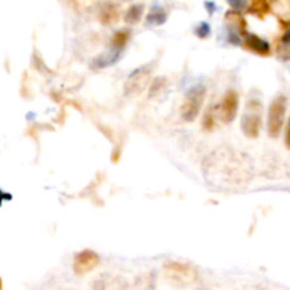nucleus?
Masks as SVG:
<instances>
[{
  "mask_svg": "<svg viewBox=\"0 0 290 290\" xmlns=\"http://www.w3.org/2000/svg\"><path fill=\"white\" fill-rule=\"evenodd\" d=\"M216 126V113H214V109L210 108L206 113H204V118H203V128L206 131H213Z\"/></svg>",
  "mask_w": 290,
  "mask_h": 290,
  "instance_id": "obj_13",
  "label": "nucleus"
},
{
  "mask_svg": "<svg viewBox=\"0 0 290 290\" xmlns=\"http://www.w3.org/2000/svg\"><path fill=\"white\" fill-rule=\"evenodd\" d=\"M150 75H151V68L150 67H141L136 71H133L125 82V88H123L125 95L126 96L141 95L149 85Z\"/></svg>",
  "mask_w": 290,
  "mask_h": 290,
  "instance_id": "obj_5",
  "label": "nucleus"
},
{
  "mask_svg": "<svg viewBox=\"0 0 290 290\" xmlns=\"http://www.w3.org/2000/svg\"><path fill=\"white\" fill-rule=\"evenodd\" d=\"M285 145L290 150V119L289 123H288V128H286V133H285Z\"/></svg>",
  "mask_w": 290,
  "mask_h": 290,
  "instance_id": "obj_19",
  "label": "nucleus"
},
{
  "mask_svg": "<svg viewBox=\"0 0 290 290\" xmlns=\"http://www.w3.org/2000/svg\"><path fill=\"white\" fill-rule=\"evenodd\" d=\"M206 86H203V85H197V86L191 88L188 91L186 96H184V101L181 105V111H180L183 121L187 122V123L196 121L197 116L201 112L203 103L206 99Z\"/></svg>",
  "mask_w": 290,
  "mask_h": 290,
  "instance_id": "obj_1",
  "label": "nucleus"
},
{
  "mask_svg": "<svg viewBox=\"0 0 290 290\" xmlns=\"http://www.w3.org/2000/svg\"><path fill=\"white\" fill-rule=\"evenodd\" d=\"M99 19L102 21L103 24H111L113 21H116L118 19V9L115 4H106L103 6L102 10H101V14H99Z\"/></svg>",
  "mask_w": 290,
  "mask_h": 290,
  "instance_id": "obj_10",
  "label": "nucleus"
},
{
  "mask_svg": "<svg viewBox=\"0 0 290 290\" xmlns=\"http://www.w3.org/2000/svg\"><path fill=\"white\" fill-rule=\"evenodd\" d=\"M228 3L234 10H241L246 7V0H228Z\"/></svg>",
  "mask_w": 290,
  "mask_h": 290,
  "instance_id": "obj_16",
  "label": "nucleus"
},
{
  "mask_svg": "<svg viewBox=\"0 0 290 290\" xmlns=\"http://www.w3.org/2000/svg\"><path fill=\"white\" fill-rule=\"evenodd\" d=\"M101 258L99 255L91 249H85L82 252L76 253L74 258V272L79 276H84L86 273L92 272L99 265Z\"/></svg>",
  "mask_w": 290,
  "mask_h": 290,
  "instance_id": "obj_6",
  "label": "nucleus"
},
{
  "mask_svg": "<svg viewBox=\"0 0 290 290\" xmlns=\"http://www.w3.org/2000/svg\"><path fill=\"white\" fill-rule=\"evenodd\" d=\"M248 11L263 19L265 14L271 11V1L269 0H252L251 6L248 7Z\"/></svg>",
  "mask_w": 290,
  "mask_h": 290,
  "instance_id": "obj_9",
  "label": "nucleus"
},
{
  "mask_svg": "<svg viewBox=\"0 0 290 290\" xmlns=\"http://www.w3.org/2000/svg\"><path fill=\"white\" fill-rule=\"evenodd\" d=\"M129 36H131V33H129V31H125V30L115 33V34L112 36V38H111L112 46L116 48L125 47V46H126V43H128V40H129Z\"/></svg>",
  "mask_w": 290,
  "mask_h": 290,
  "instance_id": "obj_12",
  "label": "nucleus"
},
{
  "mask_svg": "<svg viewBox=\"0 0 290 290\" xmlns=\"http://www.w3.org/2000/svg\"><path fill=\"white\" fill-rule=\"evenodd\" d=\"M164 276L166 279L177 286H188L197 281L196 269L183 262H169L164 265Z\"/></svg>",
  "mask_w": 290,
  "mask_h": 290,
  "instance_id": "obj_3",
  "label": "nucleus"
},
{
  "mask_svg": "<svg viewBox=\"0 0 290 290\" xmlns=\"http://www.w3.org/2000/svg\"><path fill=\"white\" fill-rule=\"evenodd\" d=\"M239 106V95L234 89H229L224 95V99L219 105V118L224 123H231L236 118Z\"/></svg>",
  "mask_w": 290,
  "mask_h": 290,
  "instance_id": "obj_7",
  "label": "nucleus"
},
{
  "mask_svg": "<svg viewBox=\"0 0 290 290\" xmlns=\"http://www.w3.org/2000/svg\"><path fill=\"white\" fill-rule=\"evenodd\" d=\"M196 33H197V36H198L200 38L208 37V34H210V26H208L207 23H203L200 27L197 28Z\"/></svg>",
  "mask_w": 290,
  "mask_h": 290,
  "instance_id": "obj_15",
  "label": "nucleus"
},
{
  "mask_svg": "<svg viewBox=\"0 0 290 290\" xmlns=\"http://www.w3.org/2000/svg\"><path fill=\"white\" fill-rule=\"evenodd\" d=\"M143 10H145V7L142 4H133V6H131L128 9V11L125 13V21L129 23V24L138 23L142 19V16H143Z\"/></svg>",
  "mask_w": 290,
  "mask_h": 290,
  "instance_id": "obj_11",
  "label": "nucleus"
},
{
  "mask_svg": "<svg viewBox=\"0 0 290 290\" xmlns=\"http://www.w3.org/2000/svg\"><path fill=\"white\" fill-rule=\"evenodd\" d=\"M281 43L283 44V46H286V47H290V28H288V30H286V33L282 36Z\"/></svg>",
  "mask_w": 290,
  "mask_h": 290,
  "instance_id": "obj_18",
  "label": "nucleus"
},
{
  "mask_svg": "<svg viewBox=\"0 0 290 290\" xmlns=\"http://www.w3.org/2000/svg\"><path fill=\"white\" fill-rule=\"evenodd\" d=\"M243 46H245L246 50L252 51V53L258 54V56L268 57L271 56L272 53L271 44L266 40H263L259 36H256V34H249L246 37V40L243 41Z\"/></svg>",
  "mask_w": 290,
  "mask_h": 290,
  "instance_id": "obj_8",
  "label": "nucleus"
},
{
  "mask_svg": "<svg viewBox=\"0 0 290 290\" xmlns=\"http://www.w3.org/2000/svg\"><path fill=\"white\" fill-rule=\"evenodd\" d=\"M166 13L164 11H161V10H154V11H151L149 14V21L151 23H154V24H161V23H164L166 21Z\"/></svg>",
  "mask_w": 290,
  "mask_h": 290,
  "instance_id": "obj_14",
  "label": "nucleus"
},
{
  "mask_svg": "<svg viewBox=\"0 0 290 290\" xmlns=\"http://www.w3.org/2000/svg\"><path fill=\"white\" fill-rule=\"evenodd\" d=\"M286 111H288V99H286L285 95L276 96L269 105L268 135L271 138H278L281 135L285 121H286Z\"/></svg>",
  "mask_w": 290,
  "mask_h": 290,
  "instance_id": "obj_2",
  "label": "nucleus"
},
{
  "mask_svg": "<svg viewBox=\"0 0 290 290\" xmlns=\"http://www.w3.org/2000/svg\"><path fill=\"white\" fill-rule=\"evenodd\" d=\"M164 82H166V79H164V78H157V79L153 82L151 88H150V96H153L154 91H156L157 88H159V89H161V88H163V85H164Z\"/></svg>",
  "mask_w": 290,
  "mask_h": 290,
  "instance_id": "obj_17",
  "label": "nucleus"
},
{
  "mask_svg": "<svg viewBox=\"0 0 290 290\" xmlns=\"http://www.w3.org/2000/svg\"><path fill=\"white\" fill-rule=\"evenodd\" d=\"M242 132L248 138H258L262 128V105L258 101H251L246 105V112L242 118Z\"/></svg>",
  "mask_w": 290,
  "mask_h": 290,
  "instance_id": "obj_4",
  "label": "nucleus"
}]
</instances>
